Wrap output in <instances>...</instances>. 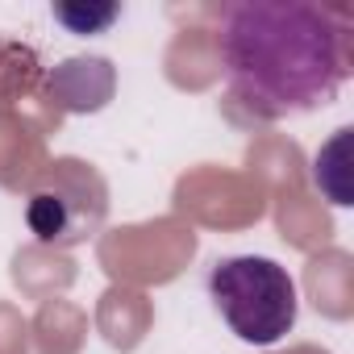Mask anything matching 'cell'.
Wrapping results in <instances>:
<instances>
[{"label": "cell", "instance_id": "obj_4", "mask_svg": "<svg viewBox=\"0 0 354 354\" xmlns=\"http://www.w3.org/2000/svg\"><path fill=\"white\" fill-rule=\"evenodd\" d=\"M55 17L71 34H100L121 17V5H55Z\"/></svg>", "mask_w": 354, "mask_h": 354}, {"label": "cell", "instance_id": "obj_1", "mask_svg": "<svg viewBox=\"0 0 354 354\" xmlns=\"http://www.w3.org/2000/svg\"><path fill=\"white\" fill-rule=\"evenodd\" d=\"M221 63L234 96L259 117L329 104L346 80V50L333 13L304 0L230 5L221 21Z\"/></svg>", "mask_w": 354, "mask_h": 354}, {"label": "cell", "instance_id": "obj_2", "mask_svg": "<svg viewBox=\"0 0 354 354\" xmlns=\"http://www.w3.org/2000/svg\"><path fill=\"white\" fill-rule=\"evenodd\" d=\"M209 296L221 321L250 346H275L296 325V283L263 254H234L209 271Z\"/></svg>", "mask_w": 354, "mask_h": 354}, {"label": "cell", "instance_id": "obj_3", "mask_svg": "<svg viewBox=\"0 0 354 354\" xmlns=\"http://www.w3.org/2000/svg\"><path fill=\"white\" fill-rule=\"evenodd\" d=\"M104 213H109L104 180L75 158L50 162V171L34 184L26 201V225L46 246H84L104 225Z\"/></svg>", "mask_w": 354, "mask_h": 354}]
</instances>
